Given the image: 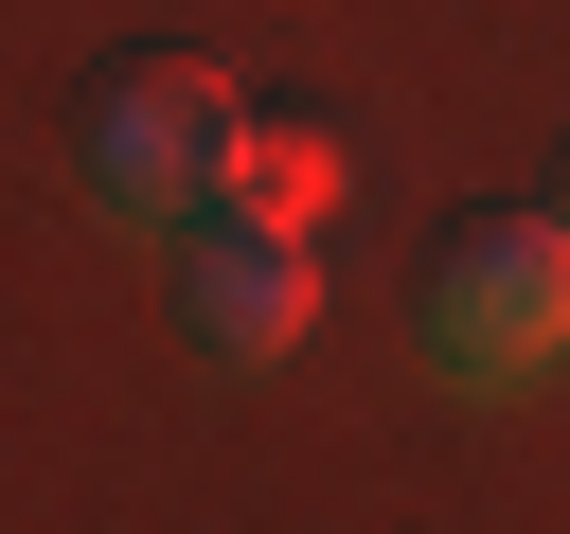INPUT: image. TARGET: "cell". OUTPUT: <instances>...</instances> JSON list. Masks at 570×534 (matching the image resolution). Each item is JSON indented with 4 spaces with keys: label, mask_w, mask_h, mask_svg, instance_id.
Here are the masks:
<instances>
[{
    "label": "cell",
    "mask_w": 570,
    "mask_h": 534,
    "mask_svg": "<svg viewBox=\"0 0 570 534\" xmlns=\"http://www.w3.org/2000/svg\"><path fill=\"white\" fill-rule=\"evenodd\" d=\"M71 142H89V178H107L125 214H214L232 160H249V89H232L214 53H107Z\"/></svg>",
    "instance_id": "1"
},
{
    "label": "cell",
    "mask_w": 570,
    "mask_h": 534,
    "mask_svg": "<svg viewBox=\"0 0 570 534\" xmlns=\"http://www.w3.org/2000/svg\"><path fill=\"white\" fill-rule=\"evenodd\" d=\"M428 356H445V374H534V356H570V214H552V196L445 214V249H428Z\"/></svg>",
    "instance_id": "2"
},
{
    "label": "cell",
    "mask_w": 570,
    "mask_h": 534,
    "mask_svg": "<svg viewBox=\"0 0 570 534\" xmlns=\"http://www.w3.org/2000/svg\"><path fill=\"white\" fill-rule=\"evenodd\" d=\"M178 303H196V338H214V356H285V338L321 320V249H303L285 214H196Z\"/></svg>",
    "instance_id": "3"
},
{
    "label": "cell",
    "mask_w": 570,
    "mask_h": 534,
    "mask_svg": "<svg viewBox=\"0 0 570 534\" xmlns=\"http://www.w3.org/2000/svg\"><path fill=\"white\" fill-rule=\"evenodd\" d=\"M552 214H570V178H552Z\"/></svg>",
    "instance_id": "4"
}]
</instances>
